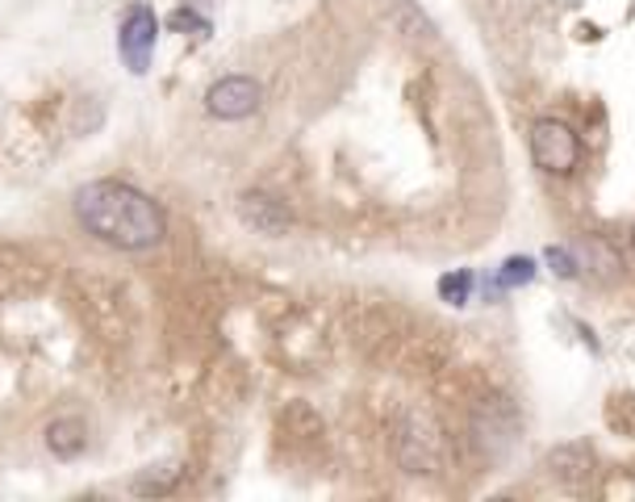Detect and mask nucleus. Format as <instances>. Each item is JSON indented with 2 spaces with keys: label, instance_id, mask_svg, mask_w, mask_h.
<instances>
[{
  "label": "nucleus",
  "instance_id": "obj_1",
  "mask_svg": "<svg viewBox=\"0 0 635 502\" xmlns=\"http://www.w3.org/2000/svg\"><path fill=\"white\" fill-rule=\"evenodd\" d=\"M75 222L93 235V240L121 247V252H146L155 243H164L167 218L164 206L142 189L126 180H89L71 197Z\"/></svg>",
  "mask_w": 635,
  "mask_h": 502
},
{
  "label": "nucleus",
  "instance_id": "obj_2",
  "mask_svg": "<svg viewBox=\"0 0 635 502\" xmlns=\"http://www.w3.org/2000/svg\"><path fill=\"white\" fill-rule=\"evenodd\" d=\"M531 160L548 176H573L581 164V139L561 118H540L531 126Z\"/></svg>",
  "mask_w": 635,
  "mask_h": 502
},
{
  "label": "nucleus",
  "instance_id": "obj_3",
  "mask_svg": "<svg viewBox=\"0 0 635 502\" xmlns=\"http://www.w3.org/2000/svg\"><path fill=\"white\" fill-rule=\"evenodd\" d=\"M155 43H160V17L146 4H130V13L121 17V30H118V50L121 59H126V68L134 75H142L151 68Z\"/></svg>",
  "mask_w": 635,
  "mask_h": 502
},
{
  "label": "nucleus",
  "instance_id": "obj_4",
  "mask_svg": "<svg viewBox=\"0 0 635 502\" xmlns=\"http://www.w3.org/2000/svg\"><path fill=\"white\" fill-rule=\"evenodd\" d=\"M259 101H263L259 80H251V75H222L210 93H205V109L222 121H238V118H251L259 109Z\"/></svg>",
  "mask_w": 635,
  "mask_h": 502
},
{
  "label": "nucleus",
  "instance_id": "obj_5",
  "mask_svg": "<svg viewBox=\"0 0 635 502\" xmlns=\"http://www.w3.org/2000/svg\"><path fill=\"white\" fill-rule=\"evenodd\" d=\"M238 222L247 226V231H256V235H268V240H277V235H289V226H293V214H289V206H284L281 197H272V192H243L238 197Z\"/></svg>",
  "mask_w": 635,
  "mask_h": 502
},
{
  "label": "nucleus",
  "instance_id": "obj_6",
  "mask_svg": "<svg viewBox=\"0 0 635 502\" xmlns=\"http://www.w3.org/2000/svg\"><path fill=\"white\" fill-rule=\"evenodd\" d=\"M47 448L59 460H75V456L89 448V428L75 415H63V419L47 423Z\"/></svg>",
  "mask_w": 635,
  "mask_h": 502
},
{
  "label": "nucleus",
  "instance_id": "obj_7",
  "mask_svg": "<svg viewBox=\"0 0 635 502\" xmlns=\"http://www.w3.org/2000/svg\"><path fill=\"white\" fill-rule=\"evenodd\" d=\"M472 289H477L472 268H456V272L439 277V297H444L447 306H465V302H472Z\"/></svg>",
  "mask_w": 635,
  "mask_h": 502
},
{
  "label": "nucleus",
  "instance_id": "obj_8",
  "mask_svg": "<svg viewBox=\"0 0 635 502\" xmlns=\"http://www.w3.org/2000/svg\"><path fill=\"white\" fill-rule=\"evenodd\" d=\"M176 481H180V465H160V469L151 465L142 478H134V490H139V494H164V490H172Z\"/></svg>",
  "mask_w": 635,
  "mask_h": 502
},
{
  "label": "nucleus",
  "instance_id": "obj_9",
  "mask_svg": "<svg viewBox=\"0 0 635 502\" xmlns=\"http://www.w3.org/2000/svg\"><path fill=\"white\" fill-rule=\"evenodd\" d=\"M543 264H548V268H552V277H561V281H573V277L581 272L577 256H573L568 247H556V243H552V247L543 252Z\"/></svg>",
  "mask_w": 635,
  "mask_h": 502
},
{
  "label": "nucleus",
  "instance_id": "obj_10",
  "mask_svg": "<svg viewBox=\"0 0 635 502\" xmlns=\"http://www.w3.org/2000/svg\"><path fill=\"white\" fill-rule=\"evenodd\" d=\"M536 277V264L527 260V256H515V260H506L502 268H497V285H527Z\"/></svg>",
  "mask_w": 635,
  "mask_h": 502
},
{
  "label": "nucleus",
  "instance_id": "obj_11",
  "mask_svg": "<svg viewBox=\"0 0 635 502\" xmlns=\"http://www.w3.org/2000/svg\"><path fill=\"white\" fill-rule=\"evenodd\" d=\"M185 4H189V9H201V13H205V9H213L217 0H185Z\"/></svg>",
  "mask_w": 635,
  "mask_h": 502
},
{
  "label": "nucleus",
  "instance_id": "obj_12",
  "mask_svg": "<svg viewBox=\"0 0 635 502\" xmlns=\"http://www.w3.org/2000/svg\"><path fill=\"white\" fill-rule=\"evenodd\" d=\"M632 243H635V235H632Z\"/></svg>",
  "mask_w": 635,
  "mask_h": 502
}]
</instances>
